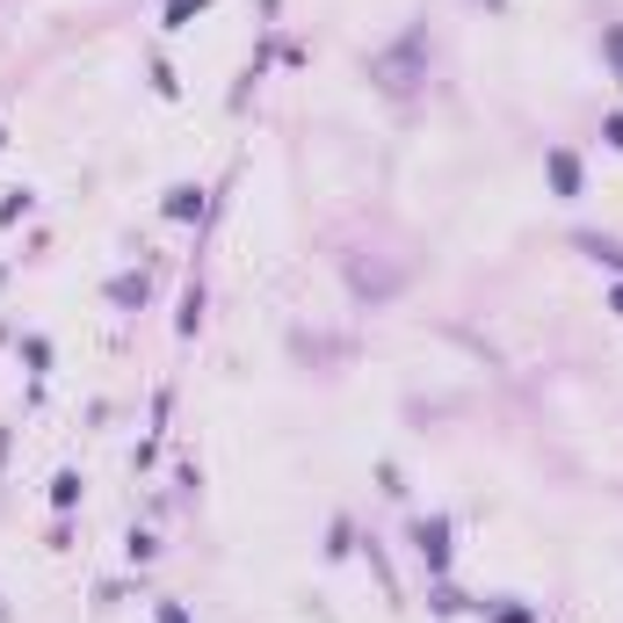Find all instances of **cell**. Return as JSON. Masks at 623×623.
<instances>
[{
  "mask_svg": "<svg viewBox=\"0 0 623 623\" xmlns=\"http://www.w3.org/2000/svg\"><path fill=\"white\" fill-rule=\"evenodd\" d=\"M471 616H479V623H544V609L522 602V594H479Z\"/></svg>",
  "mask_w": 623,
  "mask_h": 623,
  "instance_id": "cell-5",
  "label": "cell"
},
{
  "mask_svg": "<svg viewBox=\"0 0 623 623\" xmlns=\"http://www.w3.org/2000/svg\"><path fill=\"white\" fill-rule=\"evenodd\" d=\"M479 8H485V15H507V0H479Z\"/></svg>",
  "mask_w": 623,
  "mask_h": 623,
  "instance_id": "cell-22",
  "label": "cell"
},
{
  "mask_svg": "<svg viewBox=\"0 0 623 623\" xmlns=\"http://www.w3.org/2000/svg\"><path fill=\"white\" fill-rule=\"evenodd\" d=\"M123 558H131V566H153V558H160V537L131 522V529H123Z\"/></svg>",
  "mask_w": 623,
  "mask_h": 623,
  "instance_id": "cell-14",
  "label": "cell"
},
{
  "mask_svg": "<svg viewBox=\"0 0 623 623\" xmlns=\"http://www.w3.org/2000/svg\"><path fill=\"white\" fill-rule=\"evenodd\" d=\"M145 80H153V95H160V102H174V95H182V80H174V66H167V58H145Z\"/></svg>",
  "mask_w": 623,
  "mask_h": 623,
  "instance_id": "cell-16",
  "label": "cell"
},
{
  "mask_svg": "<svg viewBox=\"0 0 623 623\" xmlns=\"http://www.w3.org/2000/svg\"><path fill=\"white\" fill-rule=\"evenodd\" d=\"M210 8H218V0H167V8H160V30H167V36H182L196 15H210Z\"/></svg>",
  "mask_w": 623,
  "mask_h": 623,
  "instance_id": "cell-12",
  "label": "cell"
},
{
  "mask_svg": "<svg viewBox=\"0 0 623 623\" xmlns=\"http://www.w3.org/2000/svg\"><path fill=\"white\" fill-rule=\"evenodd\" d=\"M363 73H370V87H378V95L406 102V95L428 80V30H420V22H414V30H398L384 52H370V58H363Z\"/></svg>",
  "mask_w": 623,
  "mask_h": 623,
  "instance_id": "cell-1",
  "label": "cell"
},
{
  "mask_svg": "<svg viewBox=\"0 0 623 623\" xmlns=\"http://www.w3.org/2000/svg\"><path fill=\"white\" fill-rule=\"evenodd\" d=\"M609 312H616V319H623V276L609 283Z\"/></svg>",
  "mask_w": 623,
  "mask_h": 623,
  "instance_id": "cell-21",
  "label": "cell"
},
{
  "mask_svg": "<svg viewBox=\"0 0 623 623\" xmlns=\"http://www.w3.org/2000/svg\"><path fill=\"white\" fill-rule=\"evenodd\" d=\"M30 210H36V189L22 182V189H8V196H0V226H22Z\"/></svg>",
  "mask_w": 623,
  "mask_h": 623,
  "instance_id": "cell-15",
  "label": "cell"
},
{
  "mask_svg": "<svg viewBox=\"0 0 623 623\" xmlns=\"http://www.w3.org/2000/svg\"><path fill=\"white\" fill-rule=\"evenodd\" d=\"M22 363H30V384H44V370H52V334H22Z\"/></svg>",
  "mask_w": 623,
  "mask_h": 623,
  "instance_id": "cell-13",
  "label": "cell"
},
{
  "mask_svg": "<svg viewBox=\"0 0 623 623\" xmlns=\"http://www.w3.org/2000/svg\"><path fill=\"white\" fill-rule=\"evenodd\" d=\"M602 145H609V153H623V109H609V117H602Z\"/></svg>",
  "mask_w": 623,
  "mask_h": 623,
  "instance_id": "cell-20",
  "label": "cell"
},
{
  "mask_svg": "<svg viewBox=\"0 0 623 623\" xmlns=\"http://www.w3.org/2000/svg\"><path fill=\"white\" fill-rule=\"evenodd\" d=\"M0 145H8V123H0Z\"/></svg>",
  "mask_w": 623,
  "mask_h": 623,
  "instance_id": "cell-23",
  "label": "cell"
},
{
  "mask_svg": "<svg viewBox=\"0 0 623 623\" xmlns=\"http://www.w3.org/2000/svg\"><path fill=\"white\" fill-rule=\"evenodd\" d=\"M471 602H479V594H464L450 580V572H442V580H428V616L435 623H450V616H471Z\"/></svg>",
  "mask_w": 623,
  "mask_h": 623,
  "instance_id": "cell-8",
  "label": "cell"
},
{
  "mask_svg": "<svg viewBox=\"0 0 623 623\" xmlns=\"http://www.w3.org/2000/svg\"><path fill=\"white\" fill-rule=\"evenodd\" d=\"M544 189H551V204H580L588 196V160L572 145H544Z\"/></svg>",
  "mask_w": 623,
  "mask_h": 623,
  "instance_id": "cell-3",
  "label": "cell"
},
{
  "mask_svg": "<svg viewBox=\"0 0 623 623\" xmlns=\"http://www.w3.org/2000/svg\"><path fill=\"white\" fill-rule=\"evenodd\" d=\"M204 312H210V291H204V269H196L189 291H182V312H174V334H182V341H196V334H204Z\"/></svg>",
  "mask_w": 623,
  "mask_h": 623,
  "instance_id": "cell-7",
  "label": "cell"
},
{
  "mask_svg": "<svg viewBox=\"0 0 623 623\" xmlns=\"http://www.w3.org/2000/svg\"><path fill=\"white\" fill-rule=\"evenodd\" d=\"M174 493H182V501H196V493H204V464H196V457L174 471Z\"/></svg>",
  "mask_w": 623,
  "mask_h": 623,
  "instance_id": "cell-17",
  "label": "cell"
},
{
  "mask_svg": "<svg viewBox=\"0 0 623 623\" xmlns=\"http://www.w3.org/2000/svg\"><path fill=\"white\" fill-rule=\"evenodd\" d=\"M210 204H218V189H204V182H174V189L160 196V218H167V226H196V232H204Z\"/></svg>",
  "mask_w": 623,
  "mask_h": 623,
  "instance_id": "cell-4",
  "label": "cell"
},
{
  "mask_svg": "<svg viewBox=\"0 0 623 623\" xmlns=\"http://www.w3.org/2000/svg\"><path fill=\"white\" fill-rule=\"evenodd\" d=\"M0 276H8V261H0Z\"/></svg>",
  "mask_w": 623,
  "mask_h": 623,
  "instance_id": "cell-24",
  "label": "cell"
},
{
  "mask_svg": "<svg viewBox=\"0 0 623 623\" xmlns=\"http://www.w3.org/2000/svg\"><path fill=\"white\" fill-rule=\"evenodd\" d=\"M363 551V537H356V515H334L327 522V566H341V558Z\"/></svg>",
  "mask_w": 623,
  "mask_h": 623,
  "instance_id": "cell-11",
  "label": "cell"
},
{
  "mask_svg": "<svg viewBox=\"0 0 623 623\" xmlns=\"http://www.w3.org/2000/svg\"><path fill=\"white\" fill-rule=\"evenodd\" d=\"M602 58L616 66V80H623V22H609V30H602Z\"/></svg>",
  "mask_w": 623,
  "mask_h": 623,
  "instance_id": "cell-19",
  "label": "cell"
},
{
  "mask_svg": "<svg viewBox=\"0 0 623 623\" xmlns=\"http://www.w3.org/2000/svg\"><path fill=\"white\" fill-rule=\"evenodd\" d=\"M109 305H117V312H145V305H153V276H145V269H123V276H109Z\"/></svg>",
  "mask_w": 623,
  "mask_h": 623,
  "instance_id": "cell-6",
  "label": "cell"
},
{
  "mask_svg": "<svg viewBox=\"0 0 623 623\" xmlns=\"http://www.w3.org/2000/svg\"><path fill=\"white\" fill-rule=\"evenodd\" d=\"M153 623H196V616H189V602H174V594H160V602H153Z\"/></svg>",
  "mask_w": 623,
  "mask_h": 623,
  "instance_id": "cell-18",
  "label": "cell"
},
{
  "mask_svg": "<svg viewBox=\"0 0 623 623\" xmlns=\"http://www.w3.org/2000/svg\"><path fill=\"white\" fill-rule=\"evenodd\" d=\"M406 544H414V558L428 566V580H442L450 572V558H457V522L435 507V515H414L406 522Z\"/></svg>",
  "mask_w": 623,
  "mask_h": 623,
  "instance_id": "cell-2",
  "label": "cell"
},
{
  "mask_svg": "<svg viewBox=\"0 0 623 623\" xmlns=\"http://www.w3.org/2000/svg\"><path fill=\"white\" fill-rule=\"evenodd\" d=\"M44 501H52V515H73V507H80L87 501V479H80V471H52V485H44Z\"/></svg>",
  "mask_w": 623,
  "mask_h": 623,
  "instance_id": "cell-9",
  "label": "cell"
},
{
  "mask_svg": "<svg viewBox=\"0 0 623 623\" xmlns=\"http://www.w3.org/2000/svg\"><path fill=\"white\" fill-rule=\"evenodd\" d=\"M572 254H588L594 269H616L623 276V240H609V232H572Z\"/></svg>",
  "mask_w": 623,
  "mask_h": 623,
  "instance_id": "cell-10",
  "label": "cell"
}]
</instances>
